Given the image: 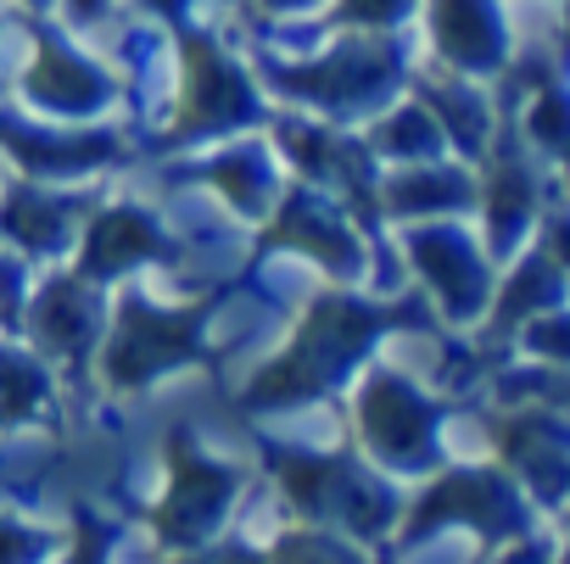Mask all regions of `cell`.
Segmentation results:
<instances>
[{
    "label": "cell",
    "instance_id": "cell-29",
    "mask_svg": "<svg viewBox=\"0 0 570 564\" xmlns=\"http://www.w3.org/2000/svg\"><path fill=\"white\" fill-rule=\"evenodd\" d=\"M62 564H107V531H96V520H90V531H79L73 558H62Z\"/></svg>",
    "mask_w": 570,
    "mask_h": 564
},
{
    "label": "cell",
    "instance_id": "cell-15",
    "mask_svg": "<svg viewBox=\"0 0 570 564\" xmlns=\"http://www.w3.org/2000/svg\"><path fill=\"white\" fill-rule=\"evenodd\" d=\"M190 179L240 229H263L268 212L279 207L285 185H292V168H285V157H279V146H274L268 129H246V135L218 140V146H202Z\"/></svg>",
    "mask_w": 570,
    "mask_h": 564
},
{
    "label": "cell",
    "instance_id": "cell-13",
    "mask_svg": "<svg viewBox=\"0 0 570 564\" xmlns=\"http://www.w3.org/2000/svg\"><path fill=\"white\" fill-rule=\"evenodd\" d=\"M107 314H112V291L96 286V279H85L73 263H57V268H40L18 336L51 369L57 364L85 369V364H96V347L107 336Z\"/></svg>",
    "mask_w": 570,
    "mask_h": 564
},
{
    "label": "cell",
    "instance_id": "cell-20",
    "mask_svg": "<svg viewBox=\"0 0 570 564\" xmlns=\"http://www.w3.org/2000/svg\"><path fill=\"white\" fill-rule=\"evenodd\" d=\"M358 135H364V146H370L375 168H414V162L453 157V151H448L442 123L431 118V107H425L414 90H403L392 107H381V112H375Z\"/></svg>",
    "mask_w": 570,
    "mask_h": 564
},
{
    "label": "cell",
    "instance_id": "cell-6",
    "mask_svg": "<svg viewBox=\"0 0 570 564\" xmlns=\"http://www.w3.org/2000/svg\"><path fill=\"white\" fill-rule=\"evenodd\" d=\"M392 246L403 251L409 286L431 308L436 330H481L498 286V257L475 218H436V224H403L392 229Z\"/></svg>",
    "mask_w": 570,
    "mask_h": 564
},
{
    "label": "cell",
    "instance_id": "cell-27",
    "mask_svg": "<svg viewBox=\"0 0 570 564\" xmlns=\"http://www.w3.org/2000/svg\"><path fill=\"white\" fill-rule=\"evenodd\" d=\"M263 23H325L331 0H252Z\"/></svg>",
    "mask_w": 570,
    "mask_h": 564
},
{
    "label": "cell",
    "instance_id": "cell-9",
    "mask_svg": "<svg viewBox=\"0 0 570 564\" xmlns=\"http://www.w3.org/2000/svg\"><path fill=\"white\" fill-rule=\"evenodd\" d=\"M353 425H358V442L386 469H425V464H436L442 403L403 364H364V375L353 386Z\"/></svg>",
    "mask_w": 570,
    "mask_h": 564
},
{
    "label": "cell",
    "instance_id": "cell-19",
    "mask_svg": "<svg viewBox=\"0 0 570 564\" xmlns=\"http://www.w3.org/2000/svg\"><path fill=\"white\" fill-rule=\"evenodd\" d=\"M409 90L431 107V118L448 135V151L464 157V162H475L498 140V129L509 123V112L498 101V85H487V79H464V73H448V68L420 62L414 79H409Z\"/></svg>",
    "mask_w": 570,
    "mask_h": 564
},
{
    "label": "cell",
    "instance_id": "cell-24",
    "mask_svg": "<svg viewBox=\"0 0 570 564\" xmlns=\"http://www.w3.org/2000/svg\"><path fill=\"white\" fill-rule=\"evenodd\" d=\"M57 547H62V536L51 525L0 508V564H51Z\"/></svg>",
    "mask_w": 570,
    "mask_h": 564
},
{
    "label": "cell",
    "instance_id": "cell-21",
    "mask_svg": "<svg viewBox=\"0 0 570 564\" xmlns=\"http://www.w3.org/2000/svg\"><path fill=\"white\" fill-rule=\"evenodd\" d=\"M57 408V369L12 330H0V431L40 425Z\"/></svg>",
    "mask_w": 570,
    "mask_h": 564
},
{
    "label": "cell",
    "instance_id": "cell-16",
    "mask_svg": "<svg viewBox=\"0 0 570 564\" xmlns=\"http://www.w3.org/2000/svg\"><path fill=\"white\" fill-rule=\"evenodd\" d=\"M96 196L85 185H35L0 179V240L23 251L35 268H57L73 257Z\"/></svg>",
    "mask_w": 570,
    "mask_h": 564
},
{
    "label": "cell",
    "instance_id": "cell-4",
    "mask_svg": "<svg viewBox=\"0 0 570 564\" xmlns=\"http://www.w3.org/2000/svg\"><path fill=\"white\" fill-rule=\"evenodd\" d=\"M213 325H218V297H151L146 274L124 279L107 314V336L96 347V375L124 397L146 392L163 375L196 364L213 342Z\"/></svg>",
    "mask_w": 570,
    "mask_h": 564
},
{
    "label": "cell",
    "instance_id": "cell-8",
    "mask_svg": "<svg viewBox=\"0 0 570 564\" xmlns=\"http://www.w3.org/2000/svg\"><path fill=\"white\" fill-rule=\"evenodd\" d=\"M135 140L124 123H46L0 101V168L35 185H96L129 168Z\"/></svg>",
    "mask_w": 570,
    "mask_h": 564
},
{
    "label": "cell",
    "instance_id": "cell-5",
    "mask_svg": "<svg viewBox=\"0 0 570 564\" xmlns=\"http://www.w3.org/2000/svg\"><path fill=\"white\" fill-rule=\"evenodd\" d=\"M7 101L46 123H118L129 112L118 68L96 46H85L73 23L57 18H35L29 34L18 40Z\"/></svg>",
    "mask_w": 570,
    "mask_h": 564
},
{
    "label": "cell",
    "instance_id": "cell-14",
    "mask_svg": "<svg viewBox=\"0 0 570 564\" xmlns=\"http://www.w3.org/2000/svg\"><path fill=\"white\" fill-rule=\"evenodd\" d=\"M285 481V497H292L308 520L320 525H336V531H364V536H381L392 525V486L370 469H358L347 453H297L292 464L279 469Z\"/></svg>",
    "mask_w": 570,
    "mask_h": 564
},
{
    "label": "cell",
    "instance_id": "cell-31",
    "mask_svg": "<svg viewBox=\"0 0 570 564\" xmlns=\"http://www.w3.org/2000/svg\"><path fill=\"white\" fill-rule=\"evenodd\" d=\"M190 564H268V558H263V553H240V547H218V553L190 558Z\"/></svg>",
    "mask_w": 570,
    "mask_h": 564
},
{
    "label": "cell",
    "instance_id": "cell-17",
    "mask_svg": "<svg viewBox=\"0 0 570 564\" xmlns=\"http://www.w3.org/2000/svg\"><path fill=\"white\" fill-rule=\"evenodd\" d=\"M168 453H174V469H168V492L157 503V531L179 547H196L207 531H218L229 520V503L240 497V469L202 453L190 442V431H179L168 442Z\"/></svg>",
    "mask_w": 570,
    "mask_h": 564
},
{
    "label": "cell",
    "instance_id": "cell-7",
    "mask_svg": "<svg viewBox=\"0 0 570 564\" xmlns=\"http://www.w3.org/2000/svg\"><path fill=\"white\" fill-rule=\"evenodd\" d=\"M381 224L358 218L347 201L314 190V185H285L279 207L268 212V224L257 229V251H274V257H303L314 263L331 286H358V291H375V257L381 246L370 240Z\"/></svg>",
    "mask_w": 570,
    "mask_h": 564
},
{
    "label": "cell",
    "instance_id": "cell-2",
    "mask_svg": "<svg viewBox=\"0 0 570 564\" xmlns=\"http://www.w3.org/2000/svg\"><path fill=\"white\" fill-rule=\"evenodd\" d=\"M252 68H257L268 101L292 107L303 118L364 129L381 107H392L409 90V79L420 68V46H414V34H364V29L325 23V34L308 51L257 57Z\"/></svg>",
    "mask_w": 570,
    "mask_h": 564
},
{
    "label": "cell",
    "instance_id": "cell-22",
    "mask_svg": "<svg viewBox=\"0 0 570 564\" xmlns=\"http://www.w3.org/2000/svg\"><path fill=\"white\" fill-rule=\"evenodd\" d=\"M509 342H514L525 358L548 364V369H570V297H564L559 308H548V314L525 319Z\"/></svg>",
    "mask_w": 570,
    "mask_h": 564
},
{
    "label": "cell",
    "instance_id": "cell-11",
    "mask_svg": "<svg viewBox=\"0 0 570 564\" xmlns=\"http://www.w3.org/2000/svg\"><path fill=\"white\" fill-rule=\"evenodd\" d=\"M548 201H553V185H548L542 157L525 151L520 135L503 123L498 140L475 157V229L487 235L498 263H509L514 251L537 240Z\"/></svg>",
    "mask_w": 570,
    "mask_h": 564
},
{
    "label": "cell",
    "instance_id": "cell-23",
    "mask_svg": "<svg viewBox=\"0 0 570 564\" xmlns=\"http://www.w3.org/2000/svg\"><path fill=\"white\" fill-rule=\"evenodd\" d=\"M420 12V0H331L325 23L364 29V34H403Z\"/></svg>",
    "mask_w": 570,
    "mask_h": 564
},
{
    "label": "cell",
    "instance_id": "cell-32",
    "mask_svg": "<svg viewBox=\"0 0 570 564\" xmlns=\"http://www.w3.org/2000/svg\"><path fill=\"white\" fill-rule=\"evenodd\" d=\"M18 12H29V18H57L62 12V0H12Z\"/></svg>",
    "mask_w": 570,
    "mask_h": 564
},
{
    "label": "cell",
    "instance_id": "cell-30",
    "mask_svg": "<svg viewBox=\"0 0 570 564\" xmlns=\"http://www.w3.org/2000/svg\"><path fill=\"white\" fill-rule=\"evenodd\" d=\"M548 7H553V51L570 73V0H548Z\"/></svg>",
    "mask_w": 570,
    "mask_h": 564
},
{
    "label": "cell",
    "instance_id": "cell-33",
    "mask_svg": "<svg viewBox=\"0 0 570 564\" xmlns=\"http://www.w3.org/2000/svg\"><path fill=\"white\" fill-rule=\"evenodd\" d=\"M12 62V34H7V23H0V68Z\"/></svg>",
    "mask_w": 570,
    "mask_h": 564
},
{
    "label": "cell",
    "instance_id": "cell-1",
    "mask_svg": "<svg viewBox=\"0 0 570 564\" xmlns=\"http://www.w3.org/2000/svg\"><path fill=\"white\" fill-rule=\"evenodd\" d=\"M403 325H436L431 308L409 291V297H381V291H358V286H336L325 297H314L297 325L285 330V342L274 347L268 364H257L246 403L263 414H292L308 408L314 397L342 392L353 375H364V364H375L381 342Z\"/></svg>",
    "mask_w": 570,
    "mask_h": 564
},
{
    "label": "cell",
    "instance_id": "cell-12",
    "mask_svg": "<svg viewBox=\"0 0 570 564\" xmlns=\"http://www.w3.org/2000/svg\"><path fill=\"white\" fill-rule=\"evenodd\" d=\"M420 62L487 79L498 85L514 62L520 23H514V0H420Z\"/></svg>",
    "mask_w": 570,
    "mask_h": 564
},
{
    "label": "cell",
    "instance_id": "cell-18",
    "mask_svg": "<svg viewBox=\"0 0 570 564\" xmlns=\"http://www.w3.org/2000/svg\"><path fill=\"white\" fill-rule=\"evenodd\" d=\"M375 218H381V229L475 218V162L436 157V162H414V168H381Z\"/></svg>",
    "mask_w": 570,
    "mask_h": 564
},
{
    "label": "cell",
    "instance_id": "cell-25",
    "mask_svg": "<svg viewBox=\"0 0 570 564\" xmlns=\"http://www.w3.org/2000/svg\"><path fill=\"white\" fill-rule=\"evenodd\" d=\"M274 564H364L347 542H336L331 531H292L279 542Z\"/></svg>",
    "mask_w": 570,
    "mask_h": 564
},
{
    "label": "cell",
    "instance_id": "cell-34",
    "mask_svg": "<svg viewBox=\"0 0 570 564\" xmlns=\"http://www.w3.org/2000/svg\"><path fill=\"white\" fill-rule=\"evenodd\" d=\"M0 179H7V174H0Z\"/></svg>",
    "mask_w": 570,
    "mask_h": 564
},
{
    "label": "cell",
    "instance_id": "cell-28",
    "mask_svg": "<svg viewBox=\"0 0 570 564\" xmlns=\"http://www.w3.org/2000/svg\"><path fill=\"white\" fill-rule=\"evenodd\" d=\"M118 7H124V0H62V23H73V29H101Z\"/></svg>",
    "mask_w": 570,
    "mask_h": 564
},
{
    "label": "cell",
    "instance_id": "cell-3",
    "mask_svg": "<svg viewBox=\"0 0 570 564\" xmlns=\"http://www.w3.org/2000/svg\"><path fill=\"white\" fill-rule=\"evenodd\" d=\"M163 140L202 151L246 129H268L274 101L257 79V68L213 29L174 34V90L163 101Z\"/></svg>",
    "mask_w": 570,
    "mask_h": 564
},
{
    "label": "cell",
    "instance_id": "cell-10",
    "mask_svg": "<svg viewBox=\"0 0 570 564\" xmlns=\"http://www.w3.org/2000/svg\"><path fill=\"white\" fill-rule=\"evenodd\" d=\"M85 279L118 291L124 279L140 274H168L185 263V240L174 229V218H163L157 201L146 196H118V201H96L85 218V235L68 257Z\"/></svg>",
    "mask_w": 570,
    "mask_h": 564
},
{
    "label": "cell",
    "instance_id": "cell-26",
    "mask_svg": "<svg viewBox=\"0 0 570 564\" xmlns=\"http://www.w3.org/2000/svg\"><path fill=\"white\" fill-rule=\"evenodd\" d=\"M531 246H542V251L570 274V196H564V201H548L542 229H537V240H531Z\"/></svg>",
    "mask_w": 570,
    "mask_h": 564
}]
</instances>
